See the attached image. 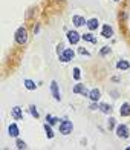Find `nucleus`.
<instances>
[{
	"instance_id": "6e6552de",
	"label": "nucleus",
	"mask_w": 130,
	"mask_h": 150,
	"mask_svg": "<svg viewBox=\"0 0 130 150\" xmlns=\"http://www.w3.org/2000/svg\"><path fill=\"white\" fill-rule=\"evenodd\" d=\"M11 113H12V118H14L16 121L23 120V113H22V107H20V106H14V107H12Z\"/></svg>"
},
{
	"instance_id": "423d86ee",
	"label": "nucleus",
	"mask_w": 130,
	"mask_h": 150,
	"mask_svg": "<svg viewBox=\"0 0 130 150\" xmlns=\"http://www.w3.org/2000/svg\"><path fill=\"white\" fill-rule=\"evenodd\" d=\"M72 92H73V93H81L83 97H89V91H87V87H86L84 84H81V83L75 84V86L72 87Z\"/></svg>"
},
{
	"instance_id": "aec40b11",
	"label": "nucleus",
	"mask_w": 130,
	"mask_h": 150,
	"mask_svg": "<svg viewBox=\"0 0 130 150\" xmlns=\"http://www.w3.org/2000/svg\"><path fill=\"white\" fill-rule=\"evenodd\" d=\"M25 87H26V89H28V91H35V89H37V84L34 83L32 80L26 78V80H25Z\"/></svg>"
},
{
	"instance_id": "dca6fc26",
	"label": "nucleus",
	"mask_w": 130,
	"mask_h": 150,
	"mask_svg": "<svg viewBox=\"0 0 130 150\" xmlns=\"http://www.w3.org/2000/svg\"><path fill=\"white\" fill-rule=\"evenodd\" d=\"M43 127H45V132H46V138L47 139H52L54 136H55V133H54V130H52V126L49 124V122H46Z\"/></svg>"
},
{
	"instance_id": "5701e85b",
	"label": "nucleus",
	"mask_w": 130,
	"mask_h": 150,
	"mask_svg": "<svg viewBox=\"0 0 130 150\" xmlns=\"http://www.w3.org/2000/svg\"><path fill=\"white\" fill-rule=\"evenodd\" d=\"M72 75H73V80L80 81V78H81V69H80V67H73Z\"/></svg>"
},
{
	"instance_id": "c85d7f7f",
	"label": "nucleus",
	"mask_w": 130,
	"mask_h": 150,
	"mask_svg": "<svg viewBox=\"0 0 130 150\" xmlns=\"http://www.w3.org/2000/svg\"><path fill=\"white\" fill-rule=\"evenodd\" d=\"M57 2H64V0H57Z\"/></svg>"
},
{
	"instance_id": "f8f14e48",
	"label": "nucleus",
	"mask_w": 130,
	"mask_h": 150,
	"mask_svg": "<svg viewBox=\"0 0 130 150\" xmlns=\"http://www.w3.org/2000/svg\"><path fill=\"white\" fill-rule=\"evenodd\" d=\"M87 98H90V101H97L98 103V100L101 98V92H100V89H92V91H89V97Z\"/></svg>"
},
{
	"instance_id": "b1692460",
	"label": "nucleus",
	"mask_w": 130,
	"mask_h": 150,
	"mask_svg": "<svg viewBox=\"0 0 130 150\" xmlns=\"http://www.w3.org/2000/svg\"><path fill=\"white\" fill-rule=\"evenodd\" d=\"M16 147H17L18 150H23V149L28 147V144H26L23 139H18V138H17V141H16Z\"/></svg>"
},
{
	"instance_id": "393cba45",
	"label": "nucleus",
	"mask_w": 130,
	"mask_h": 150,
	"mask_svg": "<svg viewBox=\"0 0 130 150\" xmlns=\"http://www.w3.org/2000/svg\"><path fill=\"white\" fill-rule=\"evenodd\" d=\"M115 121H116V120H115V118H112V117L107 120V127L110 129V130H112V129H115Z\"/></svg>"
},
{
	"instance_id": "4be33fe9",
	"label": "nucleus",
	"mask_w": 130,
	"mask_h": 150,
	"mask_svg": "<svg viewBox=\"0 0 130 150\" xmlns=\"http://www.w3.org/2000/svg\"><path fill=\"white\" fill-rule=\"evenodd\" d=\"M110 52H112V47H110V46H102V49L100 51V55H101V57H106V55H109Z\"/></svg>"
},
{
	"instance_id": "a211bd4d",
	"label": "nucleus",
	"mask_w": 130,
	"mask_h": 150,
	"mask_svg": "<svg viewBox=\"0 0 130 150\" xmlns=\"http://www.w3.org/2000/svg\"><path fill=\"white\" fill-rule=\"evenodd\" d=\"M28 110H29V113H31L32 118H35V120L40 118V113H38V110H37V106H35V104H31Z\"/></svg>"
},
{
	"instance_id": "9b49d317",
	"label": "nucleus",
	"mask_w": 130,
	"mask_h": 150,
	"mask_svg": "<svg viewBox=\"0 0 130 150\" xmlns=\"http://www.w3.org/2000/svg\"><path fill=\"white\" fill-rule=\"evenodd\" d=\"M101 35L104 38H110L113 35V29L110 28V25H102V29H101Z\"/></svg>"
},
{
	"instance_id": "412c9836",
	"label": "nucleus",
	"mask_w": 130,
	"mask_h": 150,
	"mask_svg": "<svg viewBox=\"0 0 130 150\" xmlns=\"http://www.w3.org/2000/svg\"><path fill=\"white\" fill-rule=\"evenodd\" d=\"M58 121H60V120L55 118V117H52V115H46V122H49L51 126H55Z\"/></svg>"
},
{
	"instance_id": "ddd939ff",
	"label": "nucleus",
	"mask_w": 130,
	"mask_h": 150,
	"mask_svg": "<svg viewBox=\"0 0 130 150\" xmlns=\"http://www.w3.org/2000/svg\"><path fill=\"white\" fill-rule=\"evenodd\" d=\"M119 115H121V117H130V103H122L121 104Z\"/></svg>"
},
{
	"instance_id": "6ab92c4d",
	"label": "nucleus",
	"mask_w": 130,
	"mask_h": 150,
	"mask_svg": "<svg viewBox=\"0 0 130 150\" xmlns=\"http://www.w3.org/2000/svg\"><path fill=\"white\" fill-rule=\"evenodd\" d=\"M81 38L83 40H86V42H90V43H97V38L93 37V34L92 32H87V34H83V35H81Z\"/></svg>"
},
{
	"instance_id": "2eb2a0df",
	"label": "nucleus",
	"mask_w": 130,
	"mask_h": 150,
	"mask_svg": "<svg viewBox=\"0 0 130 150\" xmlns=\"http://www.w3.org/2000/svg\"><path fill=\"white\" fill-rule=\"evenodd\" d=\"M129 67H130V63L127 60H118L116 61V69L118 71H127Z\"/></svg>"
},
{
	"instance_id": "a878e982",
	"label": "nucleus",
	"mask_w": 130,
	"mask_h": 150,
	"mask_svg": "<svg viewBox=\"0 0 130 150\" xmlns=\"http://www.w3.org/2000/svg\"><path fill=\"white\" fill-rule=\"evenodd\" d=\"M63 51H64V45L63 43H58V46H57V52H58V57L63 54Z\"/></svg>"
},
{
	"instance_id": "39448f33",
	"label": "nucleus",
	"mask_w": 130,
	"mask_h": 150,
	"mask_svg": "<svg viewBox=\"0 0 130 150\" xmlns=\"http://www.w3.org/2000/svg\"><path fill=\"white\" fill-rule=\"evenodd\" d=\"M51 93H52V97H54L55 101H61V93L58 91V84H57L55 80L51 81Z\"/></svg>"
},
{
	"instance_id": "f257e3e1",
	"label": "nucleus",
	"mask_w": 130,
	"mask_h": 150,
	"mask_svg": "<svg viewBox=\"0 0 130 150\" xmlns=\"http://www.w3.org/2000/svg\"><path fill=\"white\" fill-rule=\"evenodd\" d=\"M14 40H16V43L18 46H25L26 43H28V40H29L28 29H26L25 26H20V28L16 31V34H14Z\"/></svg>"
},
{
	"instance_id": "bb28decb",
	"label": "nucleus",
	"mask_w": 130,
	"mask_h": 150,
	"mask_svg": "<svg viewBox=\"0 0 130 150\" xmlns=\"http://www.w3.org/2000/svg\"><path fill=\"white\" fill-rule=\"evenodd\" d=\"M78 52L81 54V55H90V52H89L87 49H84V47H78Z\"/></svg>"
},
{
	"instance_id": "9d476101",
	"label": "nucleus",
	"mask_w": 130,
	"mask_h": 150,
	"mask_svg": "<svg viewBox=\"0 0 130 150\" xmlns=\"http://www.w3.org/2000/svg\"><path fill=\"white\" fill-rule=\"evenodd\" d=\"M8 133H9V136H14V138H18L20 130H18V126L16 124V122H12V124H9V126H8Z\"/></svg>"
},
{
	"instance_id": "cd10ccee",
	"label": "nucleus",
	"mask_w": 130,
	"mask_h": 150,
	"mask_svg": "<svg viewBox=\"0 0 130 150\" xmlns=\"http://www.w3.org/2000/svg\"><path fill=\"white\" fill-rule=\"evenodd\" d=\"M38 31H40V25H35L34 26V34H38Z\"/></svg>"
},
{
	"instance_id": "20e7f679",
	"label": "nucleus",
	"mask_w": 130,
	"mask_h": 150,
	"mask_svg": "<svg viewBox=\"0 0 130 150\" xmlns=\"http://www.w3.org/2000/svg\"><path fill=\"white\" fill-rule=\"evenodd\" d=\"M73 57H75L73 49L67 47V49H64V51H63V54L60 55V61H61V63H69L71 60H73Z\"/></svg>"
},
{
	"instance_id": "1a4fd4ad",
	"label": "nucleus",
	"mask_w": 130,
	"mask_h": 150,
	"mask_svg": "<svg viewBox=\"0 0 130 150\" xmlns=\"http://www.w3.org/2000/svg\"><path fill=\"white\" fill-rule=\"evenodd\" d=\"M72 23L77 26V28H80V26H84L87 23V20L83 17V16H73L72 17Z\"/></svg>"
},
{
	"instance_id": "7ed1b4c3",
	"label": "nucleus",
	"mask_w": 130,
	"mask_h": 150,
	"mask_svg": "<svg viewBox=\"0 0 130 150\" xmlns=\"http://www.w3.org/2000/svg\"><path fill=\"white\" fill-rule=\"evenodd\" d=\"M116 136L121 139H127L129 136H130V130H129V127L127 124H119L118 127H116Z\"/></svg>"
},
{
	"instance_id": "f03ea898",
	"label": "nucleus",
	"mask_w": 130,
	"mask_h": 150,
	"mask_svg": "<svg viewBox=\"0 0 130 150\" xmlns=\"http://www.w3.org/2000/svg\"><path fill=\"white\" fill-rule=\"evenodd\" d=\"M72 129H73V124H72V121H69L67 118H64L60 122V133L61 135H69L72 132Z\"/></svg>"
},
{
	"instance_id": "0eeeda50",
	"label": "nucleus",
	"mask_w": 130,
	"mask_h": 150,
	"mask_svg": "<svg viewBox=\"0 0 130 150\" xmlns=\"http://www.w3.org/2000/svg\"><path fill=\"white\" fill-rule=\"evenodd\" d=\"M67 40H69L71 45H77L81 40V35L77 31H67Z\"/></svg>"
},
{
	"instance_id": "4468645a",
	"label": "nucleus",
	"mask_w": 130,
	"mask_h": 150,
	"mask_svg": "<svg viewBox=\"0 0 130 150\" xmlns=\"http://www.w3.org/2000/svg\"><path fill=\"white\" fill-rule=\"evenodd\" d=\"M87 28H89V31H95V29H98V26H100V22H98V18H90V20H87Z\"/></svg>"
},
{
	"instance_id": "f3484780",
	"label": "nucleus",
	"mask_w": 130,
	"mask_h": 150,
	"mask_svg": "<svg viewBox=\"0 0 130 150\" xmlns=\"http://www.w3.org/2000/svg\"><path fill=\"white\" fill-rule=\"evenodd\" d=\"M100 110L102 113H106V115H110L112 113V107L109 106L107 103H100Z\"/></svg>"
},
{
	"instance_id": "c756f323",
	"label": "nucleus",
	"mask_w": 130,
	"mask_h": 150,
	"mask_svg": "<svg viewBox=\"0 0 130 150\" xmlns=\"http://www.w3.org/2000/svg\"><path fill=\"white\" fill-rule=\"evenodd\" d=\"M113 2H119V0H113Z\"/></svg>"
}]
</instances>
